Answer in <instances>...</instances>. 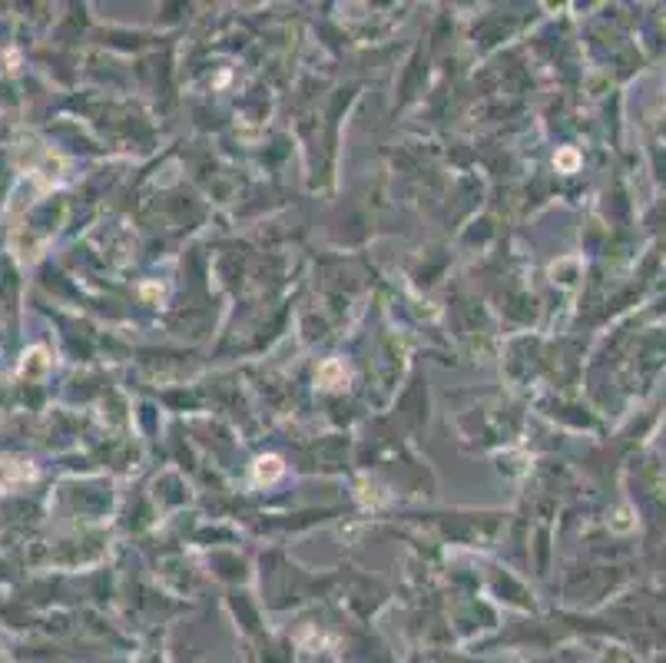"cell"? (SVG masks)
I'll return each instance as SVG.
<instances>
[{
	"label": "cell",
	"mask_w": 666,
	"mask_h": 663,
	"mask_svg": "<svg viewBox=\"0 0 666 663\" xmlns=\"http://www.w3.org/2000/svg\"><path fill=\"white\" fill-rule=\"evenodd\" d=\"M278 471H282V468H278L276 458H262V461H259V468H255V477H259V481H272Z\"/></svg>",
	"instance_id": "6da1fadb"
},
{
	"label": "cell",
	"mask_w": 666,
	"mask_h": 663,
	"mask_svg": "<svg viewBox=\"0 0 666 663\" xmlns=\"http://www.w3.org/2000/svg\"><path fill=\"white\" fill-rule=\"evenodd\" d=\"M560 163H564V166H574V163H577V156H574V153H564V156H560Z\"/></svg>",
	"instance_id": "7a4b0ae2"
}]
</instances>
